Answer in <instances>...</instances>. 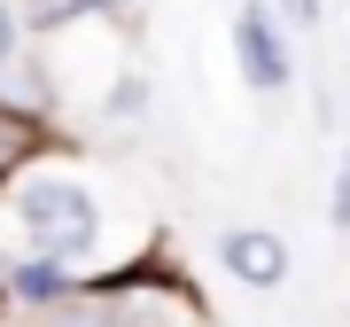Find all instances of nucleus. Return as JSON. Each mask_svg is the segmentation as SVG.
<instances>
[{
    "instance_id": "1",
    "label": "nucleus",
    "mask_w": 350,
    "mask_h": 327,
    "mask_svg": "<svg viewBox=\"0 0 350 327\" xmlns=\"http://www.w3.org/2000/svg\"><path fill=\"white\" fill-rule=\"evenodd\" d=\"M0 202H8V226H16V257H86L101 234V202L78 187L70 172H55L47 156H31L16 179H0Z\"/></svg>"
},
{
    "instance_id": "4",
    "label": "nucleus",
    "mask_w": 350,
    "mask_h": 327,
    "mask_svg": "<svg viewBox=\"0 0 350 327\" xmlns=\"http://www.w3.org/2000/svg\"><path fill=\"white\" fill-rule=\"evenodd\" d=\"M8 296H24V304H70V296H86V280L70 273V257H39V250H24V257H8Z\"/></svg>"
},
{
    "instance_id": "2",
    "label": "nucleus",
    "mask_w": 350,
    "mask_h": 327,
    "mask_svg": "<svg viewBox=\"0 0 350 327\" xmlns=\"http://www.w3.org/2000/svg\"><path fill=\"white\" fill-rule=\"evenodd\" d=\"M234 63H241V78H250L257 94H280L288 78V39H280V24H273V8H234Z\"/></svg>"
},
{
    "instance_id": "10",
    "label": "nucleus",
    "mask_w": 350,
    "mask_h": 327,
    "mask_svg": "<svg viewBox=\"0 0 350 327\" xmlns=\"http://www.w3.org/2000/svg\"><path fill=\"white\" fill-rule=\"evenodd\" d=\"M280 16H296V24H319L327 8H319V0H280Z\"/></svg>"
},
{
    "instance_id": "9",
    "label": "nucleus",
    "mask_w": 350,
    "mask_h": 327,
    "mask_svg": "<svg viewBox=\"0 0 350 327\" xmlns=\"http://www.w3.org/2000/svg\"><path fill=\"white\" fill-rule=\"evenodd\" d=\"M140 101H148V94H140V78H125V86H117V94H109V109H117V117H133V109H140Z\"/></svg>"
},
{
    "instance_id": "7",
    "label": "nucleus",
    "mask_w": 350,
    "mask_h": 327,
    "mask_svg": "<svg viewBox=\"0 0 350 327\" xmlns=\"http://www.w3.org/2000/svg\"><path fill=\"white\" fill-rule=\"evenodd\" d=\"M47 327H117V312H109V304H101V312H86V304H55Z\"/></svg>"
},
{
    "instance_id": "6",
    "label": "nucleus",
    "mask_w": 350,
    "mask_h": 327,
    "mask_svg": "<svg viewBox=\"0 0 350 327\" xmlns=\"http://www.w3.org/2000/svg\"><path fill=\"white\" fill-rule=\"evenodd\" d=\"M8 78H24V8L0 0V101H8Z\"/></svg>"
},
{
    "instance_id": "3",
    "label": "nucleus",
    "mask_w": 350,
    "mask_h": 327,
    "mask_svg": "<svg viewBox=\"0 0 350 327\" xmlns=\"http://www.w3.org/2000/svg\"><path fill=\"white\" fill-rule=\"evenodd\" d=\"M218 257H226V273L250 280V289H280V280H288V241L265 234V226H234L218 241Z\"/></svg>"
},
{
    "instance_id": "5",
    "label": "nucleus",
    "mask_w": 350,
    "mask_h": 327,
    "mask_svg": "<svg viewBox=\"0 0 350 327\" xmlns=\"http://www.w3.org/2000/svg\"><path fill=\"white\" fill-rule=\"evenodd\" d=\"M31 156H47V125H39V109L0 101V179H16Z\"/></svg>"
},
{
    "instance_id": "8",
    "label": "nucleus",
    "mask_w": 350,
    "mask_h": 327,
    "mask_svg": "<svg viewBox=\"0 0 350 327\" xmlns=\"http://www.w3.org/2000/svg\"><path fill=\"white\" fill-rule=\"evenodd\" d=\"M327 218H335V226L350 234V156L335 164V202H327Z\"/></svg>"
}]
</instances>
